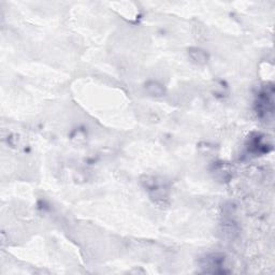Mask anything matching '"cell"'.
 <instances>
[{
    "mask_svg": "<svg viewBox=\"0 0 275 275\" xmlns=\"http://www.w3.org/2000/svg\"><path fill=\"white\" fill-rule=\"evenodd\" d=\"M266 140L265 136L261 135H256V137L252 138L249 143V152H252L254 154H265L269 152V149H271V144L268 143V140Z\"/></svg>",
    "mask_w": 275,
    "mask_h": 275,
    "instance_id": "obj_3",
    "label": "cell"
},
{
    "mask_svg": "<svg viewBox=\"0 0 275 275\" xmlns=\"http://www.w3.org/2000/svg\"><path fill=\"white\" fill-rule=\"evenodd\" d=\"M143 183L145 184V188L148 191L149 196L157 203L167 200L169 197V189L163 180L155 176H146L145 181H143Z\"/></svg>",
    "mask_w": 275,
    "mask_h": 275,
    "instance_id": "obj_1",
    "label": "cell"
},
{
    "mask_svg": "<svg viewBox=\"0 0 275 275\" xmlns=\"http://www.w3.org/2000/svg\"><path fill=\"white\" fill-rule=\"evenodd\" d=\"M189 57L197 65H205L209 60V55L204 50L199 47H192L189 50Z\"/></svg>",
    "mask_w": 275,
    "mask_h": 275,
    "instance_id": "obj_5",
    "label": "cell"
},
{
    "mask_svg": "<svg viewBox=\"0 0 275 275\" xmlns=\"http://www.w3.org/2000/svg\"><path fill=\"white\" fill-rule=\"evenodd\" d=\"M145 91L153 97H162L166 94V88L157 81H148L145 84Z\"/></svg>",
    "mask_w": 275,
    "mask_h": 275,
    "instance_id": "obj_6",
    "label": "cell"
},
{
    "mask_svg": "<svg viewBox=\"0 0 275 275\" xmlns=\"http://www.w3.org/2000/svg\"><path fill=\"white\" fill-rule=\"evenodd\" d=\"M205 263L203 265L204 268H210V269H213L211 272L212 273H217L219 272L218 269H221L225 263V257L224 255H219V254H212L210 256H206L204 258Z\"/></svg>",
    "mask_w": 275,
    "mask_h": 275,
    "instance_id": "obj_4",
    "label": "cell"
},
{
    "mask_svg": "<svg viewBox=\"0 0 275 275\" xmlns=\"http://www.w3.org/2000/svg\"><path fill=\"white\" fill-rule=\"evenodd\" d=\"M273 87L267 86L264 88L258 95V98L256 101V110L257 113L261 118H269V115L273 114L274 110V100H273Z\"/></svg>",
    "mask_w": 275,
    "mask_h": 275,
    "instance_id": "obj_2",
    "label": "cell"
}]
</instances>
